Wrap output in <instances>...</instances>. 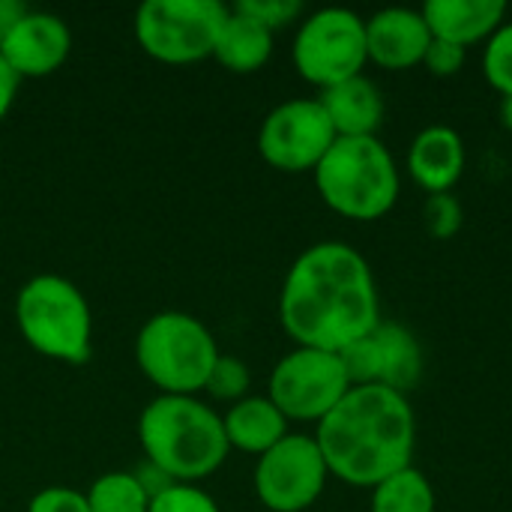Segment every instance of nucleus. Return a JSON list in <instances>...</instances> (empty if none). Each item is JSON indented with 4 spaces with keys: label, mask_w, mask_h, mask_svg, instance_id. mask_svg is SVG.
Segmentation results:
<instances>
[{
    "label": "nucleus",
    "mask_w": 512,
    "mask_h": 512,
    "mask_svg": "<svg viewBox=\"0 0 512 512\" xmlns=\"http://www.w3.org/2000/svg\"><path fill=\"white\" fill-rule=\"evenodd\" d=\"M282 330L300 348L342 351L381 324L369 261L348 243L321 240L288 270L279 291Z\"/></svg>",
    "instance_id": "f257e3e1"
},
{
    "label": "nucleus",
    "mask_w": 512,
    "mask_h": 512,
    "mask_svg": "<svg viewBox=\"0 0 512 512\" xmlns=\"http://www.w3.org/2000/svg\"><path fill=\"white\" fill-rule=\"evenodd\" d=\"M312 438L330 477L357 489H375L387 477L411 468L417 417L408 396L396 390L381 384L351 387L318 423Z\"/></svg>",
    "instance_id": "f03ea898"
},
{
    "label": "nucleus",
    "mask_w": 512,
    "mask_h": 512,
    "mask_svg": "<svg viewBox=\"0 0 512 512\" xmlns=\"http://www.w3.org/2000/svg\"><path fill=\"white\" fill-rule=\"evenodd\" d=\"M144 459L174 483H195L219 471L231 453L222 417L198 396H156L138 420Z\"/></svg>",
    "instance_id": "7ed1b4c3"
},
{
    "label": "nucleus",
    "mask_w": 512,
    "mask_h": 512,
    "mask_svg": "<svg viewBox=\"0 0 512 512\" xmlns=\"http://www.w3.org/2000/svg\"><path fill=\"white\" fill-rule=\"evenodd\" d=\"M312 177L321 201L351 222H375L387 216L402 189L396 159L378 135L336 138Z\"/></svg>",
    "instance_id": "20e7f679"
},
{
    "label": "nucleus",
    "mask_w": 512,
    "mask_h": 512,
    "mask_svg": "<svg viewBox=\"0 0 512 512\" xmlns=\"http://www.w3.org/2000/svg\"><path fill=\"white\" fill-rule=\"evenodd\" d=\"M21 339L57 363H84L93 354V312L81 288L57 273L27 279L15 297Z\"/></svg>",
    "instance_id": "39448f33"
},
{
    "label": "nucleus",
    "mask_w": 512,
    "mask_h": 512,
    "mask_svg": "<svg viewBox=\"0 0 512 512\" xmlns=\"http://www.w3.org/2000/svg\"><path fill=\"white\" fill-rule=\"evenodd\" d=\"M216 360L213 333L189 312H156L135 336V363L159 396L201 393Z\"/></svg>",
    "instance_id": "423d86ee"
},
{
    "label": "nucleus",
    "mask_w": 512,
    "mask_h": 512,
    "mask_svg": "<svg viewBox=\"0 0 512 512\" xmlns=\"http://www.w3.org/2000/svg\"><path fill=\"white\" fill-rule=\"evenodd\" d=\"M228 12L219 0H147L138 6L132 27L147 57L186 66L213 57Z\"/></svg>",
    "instance_id": "0eeeda50"
},
{
    "label": "nucleus",
    "mask_w": 512,
    "mask_h": 512,
    "mask_svg": "<svg viewBox=\"0 0 512 512\" xmlns=\"http://www.w3.org/2000/svg\"><path fill=\"white\" fill-rule=\"evenodd\" d=\"M294 69L303 81L327 90L354 75H363L366 54V18L351 9L327 6L303 18L294 36Z\"/></svg>",
    "instance_id": "6e6552de"
},
{
    "label": "nucleus",
    "mask_w": 512,
    "mask_h": 512,
    "mask_svg": "<svg viewBox=\"0 0 512 512\" xmlns=\"http://www.w3.org/2000/svg\"><path fill=\"white\" fill-rule=\"evenodd\" d=\"M351 390L336 351L294 348L270 372L267 399L291 423H321Z\"/></svg>",
    "instance_id": "1a4fd4ad"
},
{
    "label": "nucleus",
    "mask_w": 512,
    "mask_h": 512,
    "mask_svg": "<svg viewBox=\"0 0 512 512\" xmlns=\"http://www.w3.org/2000/svg\"><path fill=\"white\" fill-rule=\"evenodd\" d=\"M327 462L312 435L288 432L273 450L258 456L255 495L270 512H303L324 495Z\"/></svg>",
    "instance_id": "9d476101"
},
{
    "label": "nucleus",
    "mask_w": 512,
    "mask_h": 512,
    "mask_svg": "<svg viewBox=\"0 0 512 512\" xmlns=\"http://www.w3.org/2000/svg\"><path fill=\"white\" fill-rule=\"evenodd\" d=\"M336 144V129L318 99H288L276 105L258 129L261 159L285 174L315 171Z\"/></svg>",
    "instance_id": "9b49d317"
},
{
    "label": "nucleus",
    "mask_w": 512,
    "mask_h": 512,
    "mask_svg": "<svg viewBox=\"0 0 512 512\" xmlns=\"http://www.w3.org/2000/svg\"><path fill=\"white\" fill-rule=\"evenodd\" d=\"M72 51V33L69 24L51 12H33L12 27V33L3 39L0 54L9 63V69L24 78H45L57 72Z\"/></svg>",
    "instance_id": "f8f14e48"
},
{
    "label": "nucleus",
    "mask_w": 512,
    "mask_h": 512,
    "mask_svg": "<svg viewBox=\"0 0 512 512\" xmlns=\"http://www.w3.org/2000/svg\"><path fill=\"white\" fill-rule=\"evenodd\" d=\"M432 30L420 9L390 6L366 18V54L375 66L405 72L423 63Z\"/></svg>",
    "instance_id": "ddd939ff"
},
{
    "label": "nucleus",
    "mask_w": 512,
    "mask_h": 512,
    "mask_svg": "<svg viewBox=\"0 0 512 512\" xmlns=\"http://www.w3.org/2000/svg\"><path fill=\"white\" fill-rule=\"evenodd\" d=\"M468 165V147L450 126H426L408 147L405 168L411 180L429 195L450 192Z\"/></svg>",
    "instance_id": "4468645a"
},
{
    "label": "nucleus",
    "mask_w": 512,
    "mask_h": 512,
    "mask_svg": "<svg viewBox=\"0 0 512 512\" xmlns=\"http://www.w3.org/2000/svg\"><path fill=\"white\" fill-rule=\"evenodd\" d=\"M321 108L327 111L336 138H372L384 123V96L366 75H354L342 84L321 90Z\"/></svg>",
    "instance_id": "2eb2a0df"
},
{
    "label": "nucleus",
    "mask_w": 512,
    "mask_h": 512,
    "mask_svg": "<svg viewBox=\"0 0 512 512\" xmlns=\"http://www.w3.org/2000/svg\"><path fill=\"white\" fill-rule=\"evenodd\" d=\"M420 12L435 39H447L462 48L486 42L507 21L504 0H429Z\"/></svg>",
    "instance_id": "dca6fc26"
},
{
    "label": "nucleus",
    "mask_w": 512,
    "mask_h": 512,
    "mask_svg": "<svg viewBox=\"0 0 512 512\" xmlns=\"http://www.w3.org/2000/svg\"><path fill=\"white\" fill-rule=\"evenodd\" d=\"M222 426H225L228 447L252 456H264L288 435L285 414L267 396H246L234 402L222 417Z\"/></svg>",
    "instance_id": "f3484780"
},
{
    "label": "nucleus",
    "mask_w": 512,
    "mask_h": 512,
    "mask_svg": "<svg viewBox=\"0 0 512 512\" xmlns=\"http://www.w3.org/2000/svg\"><path fill=\"white\" fill-rule=\"evenodd\" d=\"M372 336H375L378 363H381L378 384L408 396L420 384V378H423V348H420V339L408 327L384 324V321L375 327Z\"/></svg>",
    "instance_id": "a211bd4d"
},
{
    "label": "nucleus",
    "mask_w": 512,
    "mask_h": 512,
    "mask_svg": "<svg viewBox=\"0 0 512 512\" xmlns=\"http://www.w3.org/2000/svg\"><path fill=\"white\" fill-rule=\"evenodd\" d=\"M270 54H273V33L264 24H258L255 18H249L231 6L213 57L228 72L249 75V72H258L270 60Z\"/></svg>",
    "instance_id": "6ab92c4d"
},
{
    "label": "nucleus",
    "mask_w": 512,
    "mask_h": 512,
    "mask_svg": "<svg viewBox=\"0 0 512 512\" xmlns=\"http://www.w3.org/2000/svg\"><path fill=\"white\" fill-rule=\"evenodd\" d=\"M369 512H435V489L414 465L372 489Z\"/></svg>",
    "instance_id": "aec40b11"
},
{
    "label": "nucleus",
    "mask_w": 512,
    "mask_h": 512,
    "mask_svg": "<svg viewBox=\"0 0 512 512\" xmlns=\"http://www.w3.org/2000/svg\"><path fill=\"white\" fill-rule=\"evenodd\" d=\"M90 512H147L150 498L132 471H111L93 480L84 492Z\"/></svg>",
    "instance_id": "412c9836"
},
{
    "label": "nucleus",
    "mask_w": 512,
    "mask_h": 512,
    "mask_svg": "<svg viewBox=\"0 0 512 512\" xmlns=\"http://www.w3.org/2000/svg\"><path fill=\"white\" fill-rule=\"evenodd\" d=\"M249 384H252V375H249V366L240 360V357H231V354H219V360L213 363L210 375H207V384H204V393L210 399H219V402H240L249 396Z\"/></svg>",
    "instance_id": "4be33fe9"
},
{
    "label": "nucleus",
    "mask_w": 512,
    "mask_h": 512,
    "mask_svg": "<svg viewBox=\"0 0 512 512\" xmlns=\"http://www.w3.org/2000/svg\"><path fill=\"white\" fill-rule=\"evenodd\" d=\"M483 75L501 96H512V21H504L486 39Z\"/></svg>",
    "instance_id": "5701e85b"
},
{
    "label": "nucleus",
    "mask_w": 512,
    "mask_h": 512,
    "mask_svg": "<svg viewBox=\"0 0 512 512\" xmlns=\"http://www.w3.org/2000/svg\"><path fill=\"white\" fill-rule=\"evenodd\" d=\"M423 222H426V231L435 240H453L462 231V222H465L459 198L453 192L429 195L426 207H423Z\"/></svg>",
    "instance_id": "b1692460"
},
{
    "label": "nucleus",
    "mask_w": 512,
    "mask_h": 512,
    "mask_svg": "<svg viewBox=\"0 0 512 512\" xmlns=\"http://www.w3.org/2000/svg\"><path fill=\"white\" fill-rule=\"evenodd\" d=\"M147 512H222L219 504L195 483H174L150 501Z\"/></svg>",
    "instance_id": "393cba45"
},
{
    "label": "nucleus",
    "mask_w": 512,
    "mask_h": 512,
    "mask_svg": "<svg viewBox=\"0 0 512 512\" xmlns=\"http://www.w3.org/2000/svg\"><path fill=\"white\" fill-rule=\"evenodd\" d=\"M234 9L243 12V15H249V18H255L270 33L294 24L303 15V3L300 0H240Z\"/></svg>",
    "instance_id": "a878e982"
},
{
    "label": "nucleus",
    "mask_w": 512,
    "mask_h": 512,
    "mask_svg": "<svg viewBox=\"0 0 512 512\" xmlns=\"http://www.w3.org/2000/svg\"><path fill=\"white\" fill-rule=\"evenodd\" d=\"M465 60H468V48L432 36V45H429V51L423 57V66L435 78H453V75H459L465 69Z\"/></svg>",
    "instance_id": "bb28decb"
},
{
    "label": "nucleus",
    "mask_w": 512,
    "mask_h": 512,
    "mask_svg": "<svg viewBox=\"0 0 512 512\" xmlns=\"http://www.w3.org/2000/svg\"><path fill=\"white\" fill-rule=\"evenodd\" d=\"M27 512H90L87 507V495L66 489V486H51L42 489L39 495H33V501L27 504Z\"/></svg>",
    "instance_id": "cd10ccee"
},
{
    "label": "nucleus",
    "mask_w": 512,
    "mask_h": 512,
    "mask_svg": "<svg viewBox=\"0 0 512 512\" xmlns=\"http://www.w3.org/2000/svg\"><path fill=\"white\" fill-rule=\"evenodd\" d=\"M132 474H135V480L141 483V489L147 492V498H150V501H153L156 495H162L165 489H171V486H174V480H171L162 468H156L153 462H147V459H144Z\"/></svg>",
    "instance_id": "c85d7f7f"
},
{
    "label": "nucleus",
    "mask_w": 512,
    "mask_h": 512,
    "mask_svg": "<svg viewBox=\"0 0 512 512\" xmlns=\"http://www.w3.org/2000/svg\"><path fill=\"white\" fill-rule=\"evenodd\" d=\"M18 75L9 69V63L3 60V54H0V120L9 114V108H12V102H15V93H18Z\"/></svg>",
    "instance_id": "c756f323"
},
{
    "label": "nucleus",
    "mask_w": 512,
    "mask_h": 512,
    "mask_svg": "<svg viewBox=\"0 0 512 512\" xmlns=\"http://www.w3.org/2000/svg\"><path fill=\"white\" fill-rule=\"evenodd\" d=\"M27 15V6L18 0H0V45L12 33V27Z\"/></svg>",
    "instance_id": "7c9ffc66"
},
{
    "label": "nucleus",
    "mask_w": 512,
    "mask_h": 512,
    "mask_svg": "<svg viewBox=\"0 0 512 512\" xmlns=\"http://www.w3.org/2000/svg\"><path fill=\"white\" fill-rule=\"evenodd\" d=\"M501 123H504L507 132H512V96L501 99Z\"/></svg>",
    "instance_id": "2f4dec72"
}]
</instances>
